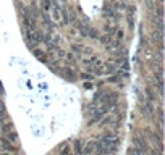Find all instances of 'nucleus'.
I'll return each instance as SVG.
<instances>
[{
    "label": "nucleus",
    "instance_id": "25",
    "mask_svg": "<svg viewBox=\"0 0 165 155\" xmlns=\"http://www.w3.org/2000/svg\"><path fill=\"white\" fill-rule=\"evenodd\" d=\"M83 53L91 55V53H92V49H91V47H83Z\"/></svg>",
    "mask_w": 165,
    "mask_h": 155
},
{
    "label": "nucleus",
    "instance_id": "5",
    "mask_svg": "<svg viewBox=\"0 0 165 155\" xmlns=\"http://www.w3.org/2000/svg\"><path fill=\"white\" fill-rule=\"evenodd\" d=\"M94 149H96V142H86V145H84V149H83V153L91 155Z\"/></svg>",
    "mask_w": 165,
    "mask_h": 155
},
{
    "label": "nucleus",
    "instance_id": "3",
    "mask_svg": "<svg viewBox=\"0 0 165 155\" xmlns=\"http://www.w3.org/2000/svg\"><path fill=\"white\" fill-rule=\"evenodd\" d=\"M52 20L62 23V10H60L57 5H55V7H54V10H52Z\"/></svg>",
    "mask_w": 165,
    "mask_h": 155
},
{
    "label": "nucleus",
    "instance_id": "9",
    "mask_svg": "<svg viewBox=\"0 0 165 155\" xmlns=\"http://www.w3.org/2000/svg\"><path fill=\"white\" fill-rule=\"evenodd\" d=\"M73 149H74V155H81L83 153L81 140H74V142H73Z\"/></svg>",
    "mask_w": 165,
    "mask_h": 155
},
{
    "label": "nucleus",
    "instance_id": "19",
    "mask_svg": "<svg viewBox=\"0 0 165 155\" xmlns=\"http://www.w3.org/2000/svg\"><path fill=\"white\" fill-rule=\"evenodd\" d=\"M112 53H114V55H117V57H121V55H125V50H123V49H120V47H118V49H115V52H112Z\"/></svg>",
    "mask_w": 165,
    "mask_h": 155
},
{
    "label": "nucleus",
    "instance_id": "1",
    "mask_svg": "<svg viewBox=\"0 0 165 155\" xmlns=\"http://www.w3.org/2000/svg\"><path fill=\"white\" fill-rule=\"evenodd\" d=\"M60 74H62V76L67 79V81H70V82H74L78 79L76 78V73H74L70 66H63L62 69H60Z\"/></svg>",
    "mask_w": 165,
    "mask_h": 155
},
{
    "label": "nucleus",
    "instance_id": "14",
    "mask_svg": "<svg viewBox=\"0 0 165 155\" xmlns=\"http://www.w3.org/2000/svg\"><path fill=\"white\" fill-rule=\"evenodd\" d=\"M50 8H52V0H42V10L49 11Z\"/></svg>",
    "mask_w": 165,
    "mask_h": 155
},
{
    "label": "nucleus",
    "instance_id": "2",
    "mask_svg": "<svg viewBox=\"0 0 165 155\" xmlns=\"http://www.w3.org/2000/svg\"><path fill=\"white\" fill-rule=\"evenodd\" d=\"M134 147L139 149L141 152H144V153L149 152V145H147V142L144 140V137H134Z\"/></svg>",
    "mask_w": 165,
    "mask_h": 155
},
{
    "label": "nucleus",
    "instance_id": "16",
    "mask_svg": "<svg viewBox=\"0 0 165 155\" xmlns=\"http://www.w3.org/2000/svg\"><path fill=\"white\" fill-rule=\"evenodd\" d=\"M79 78L84 79V81H92V79H94V76L91 73H81V74H79Z\"/></svg>",
    "mask_w": 165,
    "mask_h": 155
},
{
    "label": "nucleus",
    "instance_id": "22",
    "mask_svg": "<svg viewBox=\"0 0 165 155\" xmlns=\"http://www.w3.org/2000/svg\"><path fill=\"white\" fill-rule=\"evenodd\" d=\"M110 121H112V116H105V118H104V120L101 121V124H102V126H105V124L110 123Z\"/></svg>",
    "mask_w": 165,
    "mask_h": 155
},
{
    "label": "nucleus",
    "instance_id": "15",
    "mask_svg": "<svg viewBox=\"0 0 165 155\" xmlns=\"http://www.w3.org/2000/svg\"><path fill=\"white\" fill-rule=\"evenodd\" d=\"M114 13H115V10H112L108 5L104 7V15H105V16H114Z\"/></svg>",
    "mask_w": 165,
    "mask_h": 155
},
{
    "label": "nucleus",
    "instance_id": "17",
    "mask_svg": "<svg viewBox=\"0 0 165 155\" xmlns=\"http://www.w3.org/2000/svg\"><path fill=\"white\" fill-rule=\"evenodd\" d=\"M130 155H146L144 152H141L139 149H136V147H133V149H130V152H128Z\"/></svg>",
    "mask_w": 165,
    "mask_h": 155
},
{
    "label": "nucleus",
    "instance_id": "21",
    "mask_svg": "<svg viewBox=\"0 0 165 155\" xmlns=\"http://www.w3.org/2000/svg\"><path fill=\"white\" fill-rule=\"evenodd\" d=\"M10 131H13V126L12 124H5V126H3V133H5V134H8Z\"/></svg>",
    "mask_w": 165,
    "mask_h": 155
},
{
    "label": "nucleus",
    "instance_id": "10",
    "mask_svg": "<svg viewBox=\"0 0 165 155\" xmlns=\"http://www.w3.org/2000/svg\"><path fill=\"white\" fill-rule=\"evenodd\" d=\"M97 62H99V58L96 57V55H91L89 58L84 60V65H86V66H87V65H89V66H94V65H96Z\"/></svg>",
    "mask_w": 165,
    "mask_h": 155
},
{
    "label": "nucleus",
    "instance_id": "26",
    "mask_svg": "<svg viewBox=\"0 0 165 155\" xmlns=\"http://www.w3.org/2000/svg\"><path fill=\"white\" fill-rule=\"evenodd\" d=\"M108 82H118V76H112V78H108Z\"/></svg>",
    "mask_w": 165,
    "mask_h": 155
},
{
    "label": "nucleus",
    "instance_id": "8",
    "mask_svg": "<svg viewBox=\"0 0 165 155\" xmlns=\"http://www.w3.org/2000/svg\"><path fill=\"white\" fill-rule=\"evenodd\" d=\"M2 145H3L5 150H8V152H16V147H13L12 144H8V140L5 137H2Z\"/></svg>",
    "mask_w": 165,
    "mask_h": 155
},
{
    "label": "nucleus",
    "instance_id": "4",
    "mask_svg": "<svg viewBox=\"0 0 165 155\" xmlns=\"http://www.w3.org/2000/svg\"><path fill=\"white\" fill-rule=\"evenodd\" d=\"M150 36H152V40H154V42H157V44H162V31L154 29V27H152V32H150Z\"/></svg>",
    "mask_w": 165,
    "mask_h": 155
},
{
    "label": "nucleus",
    "instance_id": "13",
    "mask_svg": "<svg viewBox=\"0 0 165 155\" xmlns=\"http://www.w3.org/2000/svg\"><path fill=\"white\" fill-rule=\"evenodd\" d=\"M144 3H146V7H147V11L150 13V15H154V8H155V5H154L152 0H144Z\"/></svg>",
    "mask_w": 165,
    "mask_h": 155
},
{
    "label": "nucleus",
    "instance_id": "23",
    "mask_svg": "<svg viewBox=\"0 0 165 155\" xmlns=\"http://www.w3.org/2000/svg\"><path fill=\"white\" fill-rule=\"evenodd\" d=\"M3 115H5V105H3L2 102H0V120L3 118Z\"/></svg>",
    "mask_w": 165,
    "mask_h": 155
},
{
    "label": "nucleus",
    "instance_id": "24",
    "mask_svg": "<svg viewBox=\"0 0 165 155\" xmlns=\"http://www.w3.org/2000/svg\"><path fill=\"white\" fill-rule=\"evenodd\" d=\"M73 50L76 52V53H79V50H83V45H79V44H73Z\"/></svg>",
    "mask_w": 165,
    "mask_h": 155
},
{
    "label": "nucleus",
    "instance_id": "6",
    "mask_svg": "<svg viewBox=\"0 0 165 155\" xmlns=\"http://www.w3.org/2000/svg\"><path fill=\"white\" fill-rule=\"evenodd\" d=\"M32 53H34V57H36V58H39L41 62H47V57L44 55V52H42V50L34 49V50H32Z\"/></svg>",
    "mask_w": 165,
    "mask_h": 155
},
{
    "label": "nucleus",
    "instance_id": "11",
    "mask_svg": "<svg viewBox=\"0 0 165 155\" xmlns=\"http://www.w3.org/2000/svg\"><path fill=\"white\" fill-rule=\"evenodd\" d=\"M144 94H146V97H147V102H154V100H155V94H154V91H152L150 87L146 89Z\"/></svg>",
    "mask_w": 165,
    "mask_h": 155
},
{
    "label": "nucleus",
    "instance_id": "7",
    "mask_svg": "<svg viewBox=\"0 0 165 155\" xmlns=\"http://www.w3.org/2000/svg\"><path fill=\"white\" fill-rule=\"evenodd\" d=\"M117 29H118V27H117V24H110V23H108V24H105V27H104V31H105L107 34H110V36H114V32H117Z\"/></svg>",
    "mask_w": 165,
    "mask_h": 155
},
{
    "label": "nucleus",
    "instance_id": "12",
    "mask_svg": "<svg viewBox=\"0 0 165 155\" xmlns=\"http://www.w3.org/2000/svg\"><path fill=\"white\" fill-rule=\"evenodd\" d=\"M112 37H114V36H110V34H105V36L99 37V40H101L102 44H105V45H108V44H110L112 40H114V39H112Z\"/></svg>",
    "mask_w": 165,
    "mask_h": 155
},
{
    "label": "nucleus",
    "instance_id": "18",
    "mask_svg": "<svg viewBox=\"0 0 165 155\" xmlns=\"http://www.w3.org/2000/svg\"><path fill=\"white\" fill-rule=\"evenodd\" d=\"M7 137L10 139V140H16V139H18V134L15 133V131H10V133L7 134Z\"/></svg>",
    "mask_w": 165,
    "mask_h": 155
},
{
    "label": "nucleus",
    "instance_id": "28",
    "mask_svg": "<svg viewBox=\"0 0 165 155\" xmlns=\"http://www.w3.org/2000/svg\"><path fill=\"white\" fill-rule=\"evenodd\" d=\"M3 155H8V153H3Z\"/></svg>",
    "mask_w": 165,
    "mask_h": 155
},
{
    "label": "nucleus",
    "instance_id": "20",
    "mask_svg": "<svg viewBox=\"0 0 165 155\" xmlns=\"http://www.w3.org/2000/svg\"><path fill=\"white\" fill-rule=\"evenodd\" d=\"M63 58H67L70 63H73V62H74V55H73V53H65V55H63Z\"/></svg>",
    "mask_w": 165,
    "mask_h": 155
},
{
    "label": "nucleus",
    "instance_id": "27",
    "mask_svg": "<svg viewBox=\"0 0 165 155\" xmlns=\"http://www.w3.org/2000/svg\"><path fill=\"white\" fill-rule=\"evenodd\" d=\"M5 91H3V86H2V82H0V94H3Z\"/></svg>",
    "mask_w": 165,
    "mask_h": 155
}]
</instances>
